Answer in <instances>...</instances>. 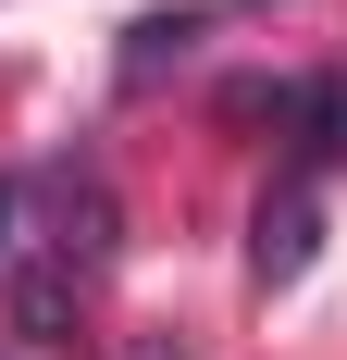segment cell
I'll use <instances>...</instances> for the list:
<instances>
[{
    "label": "cell",
    "mask_w": 347,
    "mask_h": 360,
    "mask_svg": "<svg viewBox=\"0 0 347 360\" xmlns=\"http://www.w3.org/2000/svg\"><path fill=\"white\" fill-rule=\"evenodd\" d=\"M310 236H322L310 186H285V199H261V274H273V286H298V274H310Z\"/></svg>",
    "instance_id": "1"
},
{
    "label": "cell",
    "mask_w": 347,
    "mask_h": 360,
    "mask_svg": "<svg viewBox=\"0 0 347 360\" xmlns=\"http://www.w3.org/2000/svg\"><path fill=\"white\" fill-rule=\"evenodd\" d=\"M186 37H199V25H186V13H149V25H137V50H124V75H149V63H162V50H186Z\"/></svg>",
    "instance_id": "2"
}]
</instances>
